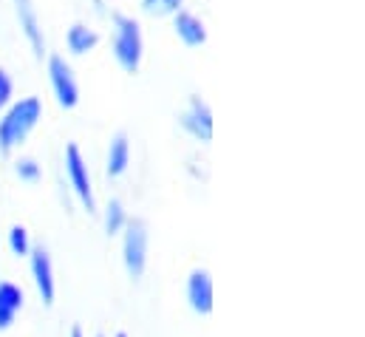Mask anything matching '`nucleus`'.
<instances>
[{
    "label": "nucleus",
    "instance_id": "2eb2a0df",
    "mask_svg": "<svg viewBox=\"0 0 365 337\" xmlns=\"http://www.w3.org/2000/svg\"><path fill=\"white\" fill-rule=\"evenodd\" d=\"M9 250H11L14 255H29L31 244H29V233H26V227L14 224V227L9 230Z\"/></svg>",
    "mask_w": 365,
    "mask_h": 337
},
{
    "label": "nucleus",
    "instance_id": "6e6552de",
    "mask_svg": "<svg viewBox=\"0 0 365 337\" xmlns=\"http://www.w3.org/2000/svg\"><path fill=\"white\" fill-rule=\"evenodd\" d=\"M187 301L198 315L212 312V278L207 269H195L187 281Z\"/></svg>",
    "mask_w": 365,
    "mask_h": 337
},
{
    "label": "nucleus",
    "instance_id": "ddd939ff",
    "mask_svg": "<svg viewBox=\"0 0 365 337\" xmlns=\"http://www.w3.org/2000/svg\"><path fill=\"white\" fill-rule=\"evenodd\" d=\"M96 43H99V34H96L93 29H88V26L74 23V26L68 29V49H71L74 54H86V51H91Z\"/></svg>",
    "mask_w": 365,
    "mask_h": 337
},
{
    "label": "nucleus",
    "instance_id": "6ab92c4d",
    "mask_svg": "<svg viewBox=\"0 0 365 337\" xmlns=\"http://www.w3.org/2000/svg\"><path fill=\"white\" fill-rule=\"evenodd\" d=\"M71 337H83V329H80V326H77V329H74V332H71Z\"/></svg>",
    "mask_w": 365,
    "mask_h": 337
},
{
    "label": "nucleus",
    "instance_id": "a211bd4d",
    "mask_svg": "<svg viewBox=\"0 0 365 337\" xmlns=\"http://www.w3.org/2000/svg\"><path fill=\"white\" fill-rule=\"evenodd\" d=\"M11 88H14V85H11V77H9V74L0 69V108L9 102V96H11Z\"/></svg>",
    "mask_w": 365,
    "mask_h": 337
},
{
    "label": "nucleus",
    "instance_id": "0eeeda50",
    "mask_svg": "<svg viewBox=\"0 0 365 337\" xmlns=\"http://www.w3.org/2000/svg\"><path fill=\"white\" fill-rule=\"evenodd\" d=\"M31 253V275L37 283V292L43 303H54V269H51V255L46 247H34Z\"/></svg>",
    "mask_w": 365,
    "mask_h": 337
},
{
    "label": "nucleus",
    "instance_id": "9d476101",
    "mask_svg": "<svg viewBox=\"0 0 365 337\" xmlns=\"http://www.w3.org/2000/svg\"><path fill=\"white\" fill-rule=\"evenodd\" d=\"M20 309H23V289L9 281H0V332L14 323Z\"/></svg>",
    "mask_w": 365,
    "mask_h": 337
},
{
    "label": "nucleus",
    "instance_id": "1a4fd4ad",
    "mask_svg": "<svg viewBox=\"0 0 365 337\" xmlns=\"http://www.w3.org/2000/svg\"><path fill=\"white\" fill-rule=\"evenodd\" d=\"M14 9H17V17H20V29L26 31V37H29L34 54L43 57V29H40L34 3H31V0H14Z\"/></svg>",
    "mask_w": 365,
    "mask_h": 337
},
{
    "label": "nucleus",
    "instance_id": "dca6fc26",
    "mask_svg": "<svg viewBox=\"0 0 365 337\" xmlns=\"http://www.w3.org/2000/svg\"><path fill=\"white\" fill-rule=\"evenodd\" d=\"M179 6H182V0H142V9L148 14H173V11H179Z\"/></svg>",
    "mask_w": 365,
    "mask_h": 337
},
{
    "label": "nucleus",
    "instance_id": "423d86ee",
    "mask_svg": "<svg viewBox=\"0 0 365 337\" xmlns=\"http://www.w3.org/2000/svg\"><path fill=\"white\" fill-rule=\"evenodd\" d=\"M182 125L201 142H210L212 139V114L207 108V102L201 96H192L187 111L182 114Z\"/></svg>",
    "mask_w": 365,
    "mask_h": 337
},
{
    "label": "nucleus",
    "instance_id": "f03ea898",
    "mask_svg": "<svg viewBox=\"0 0 365 337\" xmlns=\"http://www.w3.org/2000/svg\"><path fill=\"white\" fill-rule=\"evenodd\" d=\"M113 57L128 74H136L142 63V29L128 14H113Z\"/></svg>",
    "mask_w": 365,
    "mask_h": 337
},
{
    "label": "nucleus",
    "instance_id": "20e7f679",
    "mask_svg": "<svg viewBox=\"0 0 365 337\" xmlns=\"http://www.w3.org/2000/svg\"><path fill=\"white\" fill-rule=\"evenodd\" d=\"M48 77H51L54 96H57V102H60L63 108H74V105L80 102V85L74 80L71 66H68L60 54H54V57L48 60Z\"/></svg>",
    "mask_w": 365,
    "mask_h": 337
},
{
    "label": "nucleus",
    "instance_id": "f8f14e48",
    "mask_svg": "<svg viewBox=\"0 0 365 337\" xmlns=\"http://www.w3.org/2000/svg\"><path fill=\"white\" fill-rule=\"evenodd\" d=\"M130 165V145H128V136L125 134H116L110 148H108V176H122Z\"/></svg>",
    "mask_w": 365,
    "mask_h": 337
},
{
    "label": "nucleus",
    "instance_id": "f3484780",
    "mask_svg": "<svg viewBox=\"0 0 365 337\" xmlns=\"http://www.w3.org/2000/svg\"><path fill=\"white\" fill-rule=\"evenodd\" d=\"M17 176H20L23 181H37V178H40V165H37L34 159H20V162H17Z\"/></svg>",
    "mask_w": 365,
    "mask_h": 337
},
{
    "label": "nucleus",
    "instance_id": "f257e3e1",
    "mask_svg": "<svg viewBox=\"0 0 365 337\" xmlns=\"http://www.w3.org/2000/svg\"><path fill=\"white\" fill-rule=\"evenodd\" d=\"M43 116V102L37 96H26L20 102H14L6 116L0 119V151L9 154L11 148H17L40 122Z\"/></svg>",
    "mask_w": 365,
    "mask_h": 337
},
{
    "label": "nucleus",
    "instance_id": "39448f33",
    "mask_svg": "<svg viewBox=\"0 0 365 337\" xmlns=\"http://www.w3.org/2000/svg\"><path fill=\"white\" fill-rule=\"evenodd\" d=\"M66 170H68V178H71V187L74 193L80 196V201L88 207V213L93 210V187H91V176H88V165L80 154L77 145H68L66 148Z\"/></svg>",
    "mask_w": 365,
    "mask_h": 337
},
{
    "label": "nucleus",
    "instance_id": "9b49d317",
    "mask_svg": "<svg viewBox=\"0 0 365 337\" xmlns=\"http://www.w3.org/2000/svg\"><path fill=\"white\" fill-rule=\"evenodd\" d=\"M173 29H176V34L182 37L187 46H201V43L207 40V29H204V23H201L195 14H190V11H176Z\"/></svg>",
    "mask_w": 365,
    "mask_h": 337
},
{
    "label": "nucleus",
    "instance_id": "7ed1b4c3",
    "mask_svg": "<svg viewBox=\"0 0 365 337\" xmlns=\"http://www.w3.org/2000/svg\"><path fill=\"white\" fill-rule=\"evenodd\" d=\"M122 253H125L128 275H130V278H142L145 263H148V230H145L142 221H128V224H125Z\"/></svg>",
    "mask_w": 365,
    "mask_h": 337
},
{
    "label": "nucleus",
    "instance_id": "aec40b11",
    "mask_svg": "<svg viewBox=\"0 0 365 337\" xmlns=\"http://www.w3.org/2000/svg\"><path fill=\"white\" fill-rule=\"evenodd\" d=\"M116 337H128V335H116Z\"/></svg>",
    "mask_w": 365,
    "mask_h": 337
},
{
    "label": "nucleus",
    "instance_id": "4468645a",
    "mask_svg": "<svg viewBox=\"0 0 365 337\" xmlns=\"http://www.w3.org/2000/svg\"><path fill=\"white\" fill-rule=\"evenodd\" d=\"M125 224H128V218H125L122 201L113 198V201L108 204V210H105V230H108V236H116L119 230H125Z\"/></svg>",
    "mask_w": 365,
    "mask_h": 337
}]
</instances>
